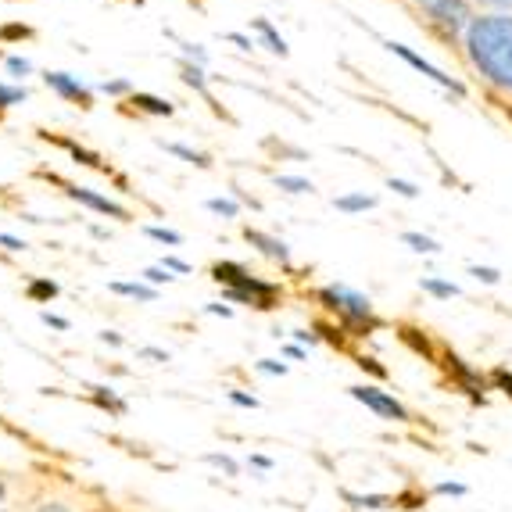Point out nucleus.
<instances>
[{"instance_id": "1", "label": "nucleus", "mask_w": 512, "mask_h": 512, "mask_svg": "<svg viewBox=\"0 0 512 512\" xmlns=\"http://www.w3.org/2000/svg\"><path fill=\"white\" fill-rule=\"evenodd\" d=\"M470 61L502 90H512V18L509 15H484L473 18L466 29Z\"/></svg>"}, {"instance_id": "2", "label": "nucleus", "mask_w": 512, "mask_h": 512, "mask_svg": "<svg viewBox=\"0 0 512 512\" xmlns=\"http://www.w3.org/2000/svg\"><path fill=\"white\" fill-rule=\"evenodd\" d=\"M212 280L222 283V298L237 301V305H251V308L269 312V308H276V301H280V287H276V283L251 276L240 262H215Z\"/></svg>"}, {"instance_id": "3", "label": "nucleus", "mask_w": 512, "mask_h": 512, "mask_svg": "<svg viewBox=\"0 0 512 512\" xmlns=\"http://www.w3.org/2000/svg\"><path fill=\"white\" fill-rule=\"evenodd\" d=\"M319 298H323L337 316L348 319V323H373V305H369V298L359 291H351V287H344V283L323 287Z\"/></svg>"}, {"instance_id": "4", "label": "nucleus", "mask_w": 512, "mask_h": 512, "mask_svg": "<svg viewBox=\"0 0 512 512\" xmlns=\"http://www.w3.org/2000/svg\"><path fill=\"white\" fill-rule=\"evenodd\" d=\"M416 4L448 36H455L459 29H470V4L466 0H416Z\"/></svg>"}, {"instance_id": "5", "label": "nucleus", "mask_w": 512, "mask_h": 512, "mask_svg": "<svg viewBox=\"0 0 512 512\" xmlns=\"http://www.w3.org/2000/svg\"><path fill=\"white\" fill-rule=\"evenodd\" d=\"M348 391H351V398H355V402H362V405H366V409H373L376 416L394 419V423H405V419H409V412H405V405L398 402L394 394L380 391V387L362 384V387H348Z\"/></svg>"}, {"instance_id": "6", "label": "nucleus", "mask_w": 512, "mask_h": 512, "mask_svg": "<svg viewBox=\"0 0 512 512\" xmlns=\"http://www.w3.org/2000/svg\"><path fill=\"white\" fill-rule=\"evenodd\" d=\"M43 83H47V90H54L61 101L79 104V108H94V90L79 76H72V72H47Z\"/></svg>"}, {"instance_id": "7", "label": "nucleus", "mask_w": 512, "mask_h": 512, "mask_svg": "<svg viewBox=\"0 0 512 512\" xmlns=\"http://www.w3.org/2000/svg\"><path fill=\"white\" fill-rule=\"evenodd\" d=\"M69 197H72V201H79L83 208H90V212L108 215V219H119V222H129V219H133V215H129V208L115 205L111 197L97 194V190H90V187H69Z\"/></svg>"}, {"instance_id": "8", "label": "nucleus", "mask_w": 512, "mask_h": 512, "mask_svg": "<svg viewBox=\"0 0 512 512\" xmlns=\"http://www.w3.org/2000/svg\"><path fill=\"white\" fill-rule=\"evenodd\" d=\"M387 51L398 54V58H402V61H409L412 69L423 72V76H427V79H434L437 86H444V90H455V94H462V83H455L452 76H444L441 69H434L430 61H423V58H419V54H412L409 47H405V43H387Z\"/></svg>"}, {"instance_id": "9", "label": "nucleus", "mask_w": 512, "mask_h": 512, "mask_svg": "<svg viewBox=\"0 0 512 512\" xmlns=\"http://www.w3.org/2000/svg\"><path fill=\"white\" fill-rule=\"evenodd\" d=\"M244 240H248L251 248H258L265 258H276V262H291V248L283 244L280 237H273V233H262V230H251V226H244Z\"/></svg>"}, {"instance_id": "10", "label": "nucleus", "mask_w": 512, "mask_h": 512, "mask_svg": "<svg viewBox=\"0 0 512 512\" xmlns=\"http://www.w3.org/2000/svg\"><path fill=\"white\" fill-rule=\"evenodd\" d=\"M180 72H183V76H180L183 83H187L190 90H194V94H201L208 104H212L215 111H219V104H215L212 90H208V76H205V69H201V65H194V61H187V58H183V61H180Z\"/></svg>"}, {"instance_id": "11", "label": "nucleus", "mask_w": 512, "mask_h": 512, "mask_svg": "<svg viewBox=\"0 0 512 512\" xmlns=\"http://www.w3.org/2000/svg\"><path fill=\"white\" fill-rule=\"evenodd\" d=\"M129 104L137 111H144V115H158V119H169V115H176V104L165 101V97H154V94H140V90H133L129 94Z\"/></svg>"}, {"instance_id": "12", "label": "nucleus", "mask_w": 512, "mask_h": 512, "mask_svg": "<svg viewBox=\"0 0 512 512\" xmlns=\"http://www.w3.org/2000/svg\"><path fill=\"white\" fill-rule=\"evenodd\" d=\"M251 29H255L258 36H262V43L269 47L273 54H280V58H287V40H283L280 33L273 29V22L269 18H251Z\"/></svg>"}, {"instance_id": "13", "label": "nucleus", "mask_w": 512, "mask_h": 512, "mask_svg": "<svg viewBox=\"0 0 512 512\" xmlns=\"http://www.w3.org/2000/svg\"><path fill=\"white\" fill-rule=\"evenodd\" d=\"M111 294H122V298H137V301H154L158 291L147 287L144 280H115L111 283Z\"/></svg>"}, {"instance_id": "14", "label": "nucleus", "mask_w": 512, "mask_h": 512, "mask_svg": "<svg viewBox=\"0 0 512 512\" xmlns=\"http://www.w3.org/2000/svg\"><path fill=\"white\" fill-rule=\"evenodd\" d=\"M333 208H337V212H369V208H376V197L373 194H344V197H333Z\"/></svg>"}, {"instance_id": "15", "label": "nucleus", "mask_w": 512, "mask_h": 512, "mask_svg": "<svg viewBox=\"0 0 512 512\" xmlns=\"http://www.w3.org/2000/svg\"><path fill=\"white\" fill-rule=\"evenodd\" d=\"M162 147L169 154H176V158H183V162H190V165H197V169H208V154H201V151H194V147H187V144H165L162 140Z\"/></svg>"}, {"instance_id": "16", "label": "nucleus", "mask_w": 512, "mask_h": 512, "mask_svg": "<svg viewBox=\"0 0 512 512\" xmlns=\"http://www.w3.org/2000/svg\"><path fill=\"white\" fill-rule=\"evenodd\" d=\"M419 287H423L427 294H434V298H459V287H455V283L434 280V276H423V280H419Z\"/></svg>"}, {"instance_id": "17", "label": "nucleus", "mask_w": 512, "mask_h": 512, "mask_svg": "<svg viewBox=\"0 0 512 512\" xmlns=\"http://www.w3.org/2000/svg\"><path fill=\"white\" fill-rule=\"evenodd\" d=\"M273 183L280 190H287V194H312V183L305 180V176H287V172H280V176H273Z\"/></svg>"}, {"instance_id": "18", "label": "nucleus", "mask_w": 512, "mask_h": 512, "mask_svg": "<svg viewBox=\"0 0 512 512\" xmlns=\"http://www.w3.org/2000/svg\"><path fill=\"white\" fill-rule=\"evenodd\" d=\"M402 244H409L412 251H423V255H437V251H441V244L423 237V233H402Z\"/></svg>"}, {"instance_id": "19", "label": "nucleus", "mask_w": 512, "mask_h": 512, "mask_svg": "<svg viewBox=\"0 0 512 512\" xmlns=\"http://www.w3.org/2000/svg\"><path fill=\"white\" fill-rule=\"evenodd\" d=\"M208 212L222 215V219H237V215H240V205L233 201V197H212V201H208Z\"/></svg>"}, {"instance_id": "20", "label": "nucleus", "mask_w": 512, "mask_h": 512, "mask_svg": "<svg viewBox=\"0 0 512 512\" xmlns=\"http://www.w3.org/2000/svg\"><path fill=\"white\" fill-rule=\"evenodd\" d=\"M22 101H29V90H26V86L0 83V108H11V104H22Z\"/></svg>"}, {"instance_id": "21", "label": "nucleus", "mask_w": 512, "mask_h": 512, "mask_svg": "<svg viewBox=\"0 0 512 512\" xmlns=\"http://www.w3.org/2000/svg\"><path fill=\"white\" fill-rule=\"evenodd\" d=\"M29 298H33V301L58 298V283H54V280H33V283H29Z\"/></svg>"}, {"instance_id": "22", "label": "nucleus", "mask_w": 512, "mask_h": 512, "mask_svg": "<svg viewBox=\"0 0 512 512\" xmlns=\"http://www.w3.org/2000/svg\"><path fill=\"white\" fill-rule=\"evenodd\" d=\"M144 237H151V240H158V244H183V237L176 230H165V226H144Z\"/></svg>"}, {"instance_id": "23", "label": "nucleus", "mask_w": 512, "mask_h": 512, "mask_svg": "<svg viewBox=\"0 0 512 512\" xmlns=\"http://www.w3.org/2000/svg\"><path fill=\"white\" fill-rule=\"evenodd\" d=\"M140 276H144L147 287H162V283H172V280H176V276H172L169 269H162V265H151V269H144Z\"/></svg>"}, {"instance_id": "24", "label": "nucleus", "mask_w": 512, "mask_h": 512, "mask_svg": "<svg viewBox=\"0 0 512 512\" xmlns=\"http://www.w3.org/2000/svg\"><path fill=\"white\" fill-rule=\"evenodd\" d=\"M97 90L108 97H122V94H133V83H129V79H104Z\"/></svg>"}, {"instance_id": "25", "label": "nucleus", "mask_w": 512, "mask_h": 512, "mask_svg": "<svg viewBox=\"0 0 512 512\" xmlns=\"http://www.w3.org/2000/svg\"><path fill=\"white\" fill-rule=\"evenodd\" d=\"M4 69H8L11 76L26 79L29 72H33V61H29V58H18V54H11V58H4Z\"/></svg>"}, {"instance_id": "26", "label": "nucleus", "mask_w": 512, "mask_h": 512, "mask_svg": "<svg viewBox=\"0 0 512 512\" xmlns=\"http://www.w3.org/2000/svg\"><path fill=\"white\" fill-rule=\"evenodd\" d=\"M344 498H348L351 505H366V509H384L387 505L384 495H355V491H344Z\"/></svg>"}, {"instance_id": "27", "label": "nucleus", "mask_w": 512, "mask_h": 512, "mask_svg": "<svg viewBox=\"0 0 512 512\" xmlns=\"http://www.w3.org/2000/svg\"><path fill=\"white\" fill-rule=\"evenodd\" d=\"M61 144H65V147H69L72 154H76V162L90 165V169H104V165H101V158H97V154L83 151V147H79V144H72V140H61Z\"/></svg>"}, {"instance_id": "28", "label": "nucleus", "mask_w": 512, "mask_h": 512, "mask_svg": "<svg viewBox=\"0 0 512 512\" xmlns=\"http://www.w3.org/2000/svg\"><path fill=\"white\" fill-rule=\"evenodd\" d=\"M183 58L194 61V65H201V69H205L208 51H205V47H201V43H183Z\"/></svg>"}, {"instance_id": "29", "label": "nucleus", "mask_w": 512, "mask_h": 512, "mask_svg": "<svg viewBox=\"0 0 512 512\" xmlns=\"http://www.w3.org/2000/svg\"><path fill=\"white\" fill-rule=\"evenodd\" d=\"M205 462H212V466H219V470H226L230 477H237V462L230 459V455H205Z\"/></svg>"}, {"instance_id": "30", "label": "nucleus", "mask_w": 512, "mask_h": 512, "mask_svg": "<svg viewBox=\"0 0 512 512\" xmlns=\"http://www.w3.org/2000/svg\"><path fill=\"white\" fill-rule=\"evenodd\" d=\"M158 265H162V269H169V273H190V265L183 262V258H176V255H165Z\"/></svg>"}, {"instance_id": "31", "label": "nucleus", "mask_w": 512, "mask_h": 512, "mask_svg": "<svg viewBox=\"0 0 512 512\" xmlns=\"http://www.w3.org/2000/svg\"><path fill=\"white\" fill-rule=\"evenodd\" d=\"M258 369H262V373H269V376H283V373H287V362L262 359V362H258Z\"/></svg>"}, {"instance_id": "32", "label": "nucleus", "mask_w": 512, "mask_h": 512, "mask_svg": "<svg viewBox=\"0 0 512 512\" xmlns=\"http://www.w3.org/2000/svg\"><path fill=\"white\" fill-rule=\"evenodd\" d=\"M230 402L240 405V409H258V398H251V394H244V391H230Z\"/></svg>"}, {"instance_id": "33", "label": "nucleus", "mask_w": 512, "mask_h": 512, "mask_svg": "<svg viewBox=\"0 0 512 512\" xmlns=\"http://www.w3.org/2000/svg\"><path fill=\"white\" fill-rule=\"evenodd\" d=\"M226 40H230V43H237L240 51H255V47H258V43L251 40V36H244V33H226Z\"/></svg>"}, {"instance_id": "34", "label": "nucleus", "mask_w": 512, "mask_h": 512, "mask_svg": "<svg viewBox=\"0 0 512 512\" xmlns=\"http://www.w3.org/2000/svg\"><path fill=\"white\" fill-rule=\"evenodd\" d=\"M477 280H484V283H498V269H487V265H473L470 269Z\"/></svg>"}, {"instance_id": "35", "label": "nucleus", "mask_w": 512, "mask_h": 512, "mask_svg": "<svg viewBox=\"0 0 512 512\" xmlns=\"http://www.w3.org/2000/svg\"><path fill=\"white\" fill-rule=\"evenodd\" d=\"M0 36H4V40H26V36H33V29L29 26H8Z\"/></svg>"}, {"instance_id": "36", "label": "nucleus", "mask_w": 512, "mask_h": 512, "mask_svg": "<svg viewBox=\"0 0 512 512\" xmlns=\"http://www.w3.org/2000/svg\"><path fill=\"white\" fill-rule=\"evenodd\" d=\"M391 190H398L402 197H416L419 194V187H412L409 180H391Z\"/></svg>"}, {"instance_id": "37", "label": "nucleus", "mask_w": 512, "mask_h": 512, "mask_svg": "<svg viewBox=\"0 0 512 512\" xmlns=\"http://www.w3.org/2000/svg\"><path fill=\"white\" fill-rule=\"evenodd\" d=\"M0 244H4L8 251H26V240L11 237V233H0Z\"/></svg>"}, {"instance_id": "38", "label": "nucleus", "mask_w": 512, "mask_h": 512, "mask_svg": "<svg viewBox=\"0 0 512 512\" xmlns=\"http://www.w3.org/2000/svg\"><path fill=\"white\" fill-rule=\"evenodd\" d=\"M43 323L47 326H54V330H69V319H61V316H54V312H43Z\"/></svg>"}, {"instance_id": "39", "label": "nucleus", "mask_w": 512, "mask_h": 512, "mask_svg": "<svg viewBox=\"0 0 512 512\" xmlns=\"http://www.w3.org/2000/svg\"><path fill=\"white\" fill-rule=\"evenodd\" d=\"M495 384L502 387V391L512 398V373H505V369H498V373H495Z\"/></svg>"}, {"instance_id": "40", "label": "nucleus", "mask_w": 512, "mask_h": 512, "mask_svg": "<svg viewBox=\"0 0 512 512\" xmlns=\"http://www.w3.org/2000/svg\"><path fill=\"white\" fill-rule=\"evenodd\" d=\"M437 495H466V484H437Z\"/></svg>"}, {"instance_id": "41", "label": "nucleus", "mask_w": 512, "mask_h": 512, "mask_svg": "<svg viewBox=\"0 0 512 512\" xmlns=\"http://www.w3.org/2000/svg\"><path fill=\"white\" fill-rule=\"evenodd\" d=\"M140 355H144V359H158V362H169V351H162V348H140Z\"/></svg>"}, {"instance_id": "42", "label": "nucleus", "mask_w": 512, "mask_h": 512, "mask_svg": "<svg viewBox=\"0 0 512 512\" xmlns=\"http://www.w3.org/2000/svg\"><path fill=\"white\" fill-rule=\"evenodd\" d=\"M208 312H212V316H222V319H230V316H233V308H230V305H222V301L208 305Z\"/></svg>"}, {"instance_id": "43", "label": "nucleus", "mask_w": 512, "mask_h": 512, "mask_svg": "<svg viewBox=\"0 0 512 512\" xmlns=\"http://www.w3.org/2000/svg\"><path fill=\"white\" fill-rule=\"evenodd\" d=\"M251 466H258V470H273V459H265V455H251Z\"/></svg>"}, {"instance_id": "44", "label": "nucleus", "mask_w": 512, "mask_h": 512, "mask_svg": "<svg viewBox=\"0 0 512 512\" xmlns=\"http://www.w3.org/2000/svg\"><path fill=\"white\" fill-rule=\"evenodd\" d=\"M36 512H69V505H61V502H47V505H40Z\"/></svg>"}, {"instance_id": "45", "label": "nucleus", "mask_w": 512, "mask_h": 512, "mask_svg": "<svg viewBox=\"0 0 512 512\" xmlns=\"http://www.w3.org/2000/svg\"><path fill=\"white\" fill-rule=\"evenodd\" d=\"M294 337H298L301 344H316V333H308V330H298Z\"/></svg>"}, {"instance_id": "46", "label": "nucleus", "mask_w": 512, "mask_h": 512, "mask_svg": "<svg viewBox=\"0 0 512 512\" xmlns=\"http://www.w3.org/2000/svg\"><path fill=\"white\" fill-rule=\"evenodd\" d=\"M480 4H491V8H509L512 11V0H480Z\"/></svg>"}, {"instance_id": "47", "label": "nucleus", "mask_w": 512, "mask_h": 512, "mask_svg": "<svg viewBox=\"0 0 512 512\" xmlns=\"http://www.w3.org/2000/svg\"><path fill=\"white\" fill-rule=\"evenodd\" d=\"M287 355H291V359H305V348H298V344H291V348H287Z\"/></svg>"}, {"instance_id": "48", "label": "nucleus", "mask_w": 512, "mask_h": 512, "mask_svg": "<svg viewBox=\"0 0 512 512\" xmlns=\"http://www.w3.org/2000/svg\"><path fill=\"white\" fill-rule=\"evenodd\" d=\"M101 341H108V344H122V337H119V333H101Z\"/></svg>"}, {"instance_id": "49", "label": "nucleus", "mask_w": 512, "mask_h": 512, "mask_svg": "<svg viewBox=\"0 0 512 512\" xmlns=\"http://www.w3.org/2000/svg\"><path fill=\"white\" fill-rule=\"evenodd\" d=\"M0 495H4V487H0Z\"/></svg>"}, {"instance_id": "50", "label": "nucleus", "mask_w": 512, "mask_h": 512, "mask_svg": "<svg viewBox=\"0 0 512 512\" xmlns=\"http://www.w3.org/2000/svg\"><path fill=\"white\" fill-rule=\"evenodd\" d=\"M137 4H144V0H137Z\"/></svg>"}]
</instances>
